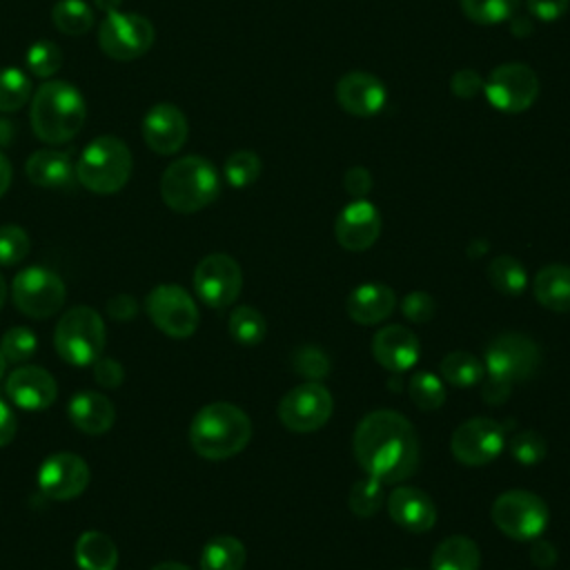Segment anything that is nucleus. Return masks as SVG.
Wrapping results in <instances>:
<instances>
[{
    "label": "nucleus",
    "instance_id": "f257e3e1",
    "mask_svg": "<svg viewBox=\"0 0 570 570\" xmlns=\"http://www.w3.org/2000/svg\"><path fill=\"white\" fill-rule=\"evenodd\" d=\"M352 445L361 470L383 485L410 479L419 465L416 432L394 410L365 414L354 430Z\"/></svg>",
    "mask_w": 570,
    "mask_h": 570
},
{
    "label": "nucleus",
    "instance_id": "f03ea898",
    "mask_svg": "<svg viewBox=\"0 0 570 570\" xmlns=\"http://www.w3.org/2000/svg\"><path fill=\"white\" fill-rule=\"evenodd\" d=\"M33 134L49 145H62L78 136L87 120V102L82 94L65 80L42 82L29 111Z\"/></svg>",
    "mask_w": 570,
    "mask_h": 570
},
{
    "label": "nucleus",
    "instance_id": "7ed1b4c3",
    "mask_svg": "<svg viewBox=\"0 0 570 570\" xmlns=\"http://www.w3.org/2000/svg\"><path fill=\"white\" fill-rule=\"evenodd\" d=\"M252 439L249 416L225 401L200 407L189 425V443L203 459L220 461L238 454Z\"/></svg>",
    "mask_w": 570,
    "mask_h": 570
},
{
    "label": "nucleus",
    "instance_id": "20e7f679",
    "mask_svg": "<svg viewBox=\"0 0 570 570\" xmlns=\"http://www.w3.org/2000/svg\"><path fill=\"white\" fill-rule=\"evenodd\" d=\"M220 178L216 167L203 156H183L174 160L160 178L165 205L178 214H194L216 200Z\"/></svg>",
    "mask_w": 570,
    "mask_h": 570
},
{
    "label": "nucleus",
    "instance_id": "39448f33",
    "mask_svg": "<svg viewBox=\"0 0 570 570\" xmlns=\"http://www.w3.org/2000/svg\"><path fill=\"white\" fill-rule=\"evenodd\" d=\"M131 174V149L116 136L94 138L76 163V180L94 194L120 191Z\"/></svg>",
    "mask_w": 570,
    "mask_h": 570
},
{
    "label": "nucleus",
    "instance_id": "423d86ee",
    "mask_svg": "<svg viewBox=\"0 0 570 570\" xmlns=\"http://www.w3.org/2000/svg\"><path fill=\"white\" fill-rule=\"evenodd\" d=\"M105 323L102 316L87 305L71 307L56 325L53 343L60 358L76 367L94 365L105 347Z\"/></svg>",
    "mask_w": 570,
    "mask_h": 570
},
{
    "label": "nucleus",
    "instance_id": "0eeeda50",
    "mask_svg": "<svg viewBox=\"0 0 570 570\" xmlns=\"http://www.w3.org/2000/svg\"><path fill=\"white\" fill-rule=\"evenodd\" d=\"M541 363L539 345L521 332H503L494 336L483 356V367L488 376L505 381L510 385L528 381Z\"/></svg>",
    "mask_w": 570,
    "mask_h": 570
},
{
    "label": "nucleus",
    "instance_id": "6e6552de",
    "mask_svg": "<svg viewBox=\"0 0 570 570\" xmlns=\"http://www.w3.org/2000/svg\"><path fill=\"white\" fill-rule=\"evenodd\" d=\"M494 525L514 541H534L548 525V505L528 490H508L492 503Z\"/></svg>",
    "mask_w": 570,
    "mask_h": 570
},
{
    "label": "nucleus",
    "instance_id": "1a4fd4ad",
    "mask_svg": "<svg viewBox=\"0 0 570 570\" xmlns=\"http://www.w3.org/2000/svg\"><path fill=\"white\" fill-rule=\"evenodd\" d=\"M154 24L129 11L105 13V20L98 29V45L107 58L114 60H136L149 51L154 45Z\"/></svg>",
    "mask_w": 570,
    "mask_h": 570
},
{
    "label": "nucleus",
    "instance_id": "9d476101",
    "mask_svg": "<svg viewBox=\"0 0 570 570\" xmlns=\"http://www.w3.org/2000/svg\"><path fill=\"white\" fill-rule=\"evenodd\" d=\"M488 102L503 114H519L534 105L539 96V78L523 62L499 65L483 85Z\"/></svg>",
    "mask_w": 570,
    "mask_h": 570
},
{
    "label": "nucleus",
    "instance_id": "9b49d317",
    "mask_svg": "<svg viewBox=\"0 0 570 570\" xmlns=\"http://www.w3.org/2000/svg\"><path fill=\"white\" fill-rule=\"evenodd\" d=\"M334 410L330 390L318 381H305L292 387L278 403L281 423L298 434L323 428Z\"/></svg>",
    "mask_w": 570,
    "mask_h": 570
},
{
    "label": "nucleus",
    "instance_id": "f8f14e48",
    "mask_svg": "<svg viewBox=\"0 0 570 570\" xmlns=\"http://www.w3.org/2000/svg\"><path fill=\"white\" fill-rule=\"evenodd\" d=\"M16 307L31 318H49L65 303V283L47 267H27L11 283Z\"/></svg>",
    "mask_w": 570,
    "mask_h": 570
},
{
    "label": "nucleus",
    "instance_id": "ddd939ff",
    "mask_svg": "<svg viewBox=\"0 0 570 570\" xmlns=\"http://www.w3.org/2000/svg\"><path fill=\"white\" fill-rule=\"evenodd\" d=\"M151 323L174 338H187L198 327V307L178 285H158L145 301Z\"/></svg>",
    "mask_w": 570,
    "mask_h": 570
},
{
    "label": "nucleus",
    "instance_id": "4468645a",
    "mask_svg": "<svg viewBox=\"0 0 570 570\" xmlns=\"http://www.w3.org/2000/svg\"><path fill=\"white\" fill-rule=\"evenodd\" d=\"M243 287L240 265L227 254H209L194 269V289L198 298L216 309L232 305Z\"/></svg>",
    "mask_w": 570,
    "mask_h": 570
},
{
    "label": "nucleus",
    "instance_id": "2eb2a0df",
    "mask_svg": "<svg viewBox=\"0 0 570 570\" xmlns=\"http://www.w3.org/2000/svg\"><path fill=\"white\" fill-rule=\"evenodd\" d=\"M505 448L503 428L485 416L461 423L450 439V450L463 465H485L494 461Z\"/></svg>",
    "mask_w": 570,
    "mask_h": 570
},
{
    "label": "nucleus",
    "instance_id": "dca6fc26",
    "mask_svg": "<svg viewBox=\"0 0 570 570\" xmlns=\"http://www.w3.org/2000/svg\"><path fill=\"white\" fill-rule=\"evenodd\" d=\"M89 483V465L73 452L51 454L38 472L40 490L53 501H67L78 494Z\"/></svg>",
    "mask_w": 570,
    "mask_h": 570
},
{
    "label": "nucleus",
    "instance_id": "f3484780",
    "mask_svg": "<svg viewBox=\"0 0 570 570\" xmlns=\"http://www.w3.org/2000/svg\"><path fill=\"white\" fill-rule=\"evenodd\" d=\"M140 131L151 151L171 156L185 145L189 125L185 114L176 105L158 102L145 114Z\"/></svg>",
    "mask_w": 570,
    "mask_h": 570
},
{
    "label": "nucleus",
    "instance_id": "a211bd4d",
    "mask_svg": "<svg viewBox=\"0 0 570 570\" xmlns=\"http://www.w3.org/2000/svg\"><path fill=\"white\" fill-rule=\"evenodd\" d=\"M381 227L383 223L379 209L370 200L356 198L341 209L334 223V234L341 247L350 252H363L376 243Z\"/></svg>",
    "mask_w": 570,
    "mask_h": 570
},
{
    "label": "nucleus",
    "instance_id": "6ab92c4d",
    "mask_svg": "<svg viewBox=\"0 0 570 570\" xmlns=\"http://www.w3.org/2000/svg\"><path fill=\"white\" fill-rule=\"evenodd\" d=\"M336 100L343 111L367 118L385 107L387 91L385 85L367 71H350L336 82Z\"/></svg>",
    "mask_w": 570,
    "mask_h": 570
},
{
    "label": "nucleus",
    "instance_id": "aec40b11",
    "mask_svg": "<svg viewBox=\"0 0 570 570\" xmlns=\"http://www.w3.org/2000/svg\"><path fill=\"white\" fill-rule=\"evenodd\" d=\"M372 354L379 365L401 374L416 365L421 356V343L412 330L403 325H387L374 334Z\"/></svg>",
    "mask_w": 570,
    "mask_h": 570
},
{
    "label": "nucleus",
    "instance_id": "412c9836",
    "mask_svg": "<svg viewBox=\"0 0 570 570\" xmlns=\"http://www.w3.org/2000/svg\"><path fill=\"white\" fill-rule=\"evenodd\" d=\"M56 379L38 365L16 367L7 379V396L22 410H45L56 401Z\"/></svg>",
    "mask_w": 570,
    "mask_h": 570
},
{
    "label": "nucleus",
    "instance_id": "4be33fe9",
    "mask_svg": "<svg viewBox=\"0 0 570 570\" xmlns=\"http://www.w3.org/2000/svg\"><path fill=\"white\" fill-rule=\"evenodd\" d=\"M387 512L396 525L410 532H428L436 523V508L432 499L410 485H401L392 490L387 497Z\"/></svg>",
    "mask_w": 570,
    "mask_h": 570
},
{
    "label": "nucleus",
    "instance_id": "5701e85b",
    "mask_svg": "<svg viewBox=\"0 0 570 570\" xmlns=\"http://www.w3.org/2000/svg\"><path fill=\"white\" fill-rule=\"evenodd\" d=\"M396 307V294L383 283H365L352 289L345 301L347 316L358 325H376Z\"/></svg>",
    "mask_w": 570,
    "mask_h": 570
},
{
    "label": "nucleus",
    "instance_id": "b1692460",
    "mask_svg": "<svg viewBox=\"0 0 570 570\" xmlns=\"http://www.w3.org/2000/svg\"><path fill=\"white\" fill-rule=\"evenodd\" d=\"M27 178L45 189H62L76 180L71 156L60 149H38L27 158Z\"/></svg>",
    "mask_w": 570,
    "mask_h": 570
},
{
    "label": "nucleus",
    "instance_id": "393cba45",
    "mask_svg": "<svg viewBox=\"0 0 570 570\" xmlns=\"http://www.w3.org/2000/svg\"><path fill=\"white\" fill-rule=\"evenodd\" d=\"M67 412H69V419L71 423L85 432V434H105L111 425H114V419H116V410L111 405V401L100 394V392H78L69 405H67Z\"/></svg>",
    "mask_w": 570,
    "mask_h": 570
},
{
    "label": "nucleus",
    "instance_id": "a878e982",
    "mask_svg": "<svg viewBox=\"0 0 570 570\" xmlns=\"http://www.w3.org/2000/svg\"><path fill=\"white\" fill-rule=\"evenodd\" d=\"M534 298L550 312H570V265H548L537 272Z\"/></svg>",
    "mask_w": 570,
    "mask_h": 570
},
{
    "label": "nucleus",
    "instance_id": "bb28decb",
    "mask_svg": "<svg viewBox=\"0 0 570 570\" xmlns=\"http://www.w3.org/2000/svg\"><path fill=\"white\" fill-rule=\"evenodd\" d=\"M76 563L80 570H116L118 548L105 532H82L73 548Z\"/></svg>",
    "mask_w": 570,
    "mask_h": 570
},
{
    "label": "nucleus",
    "instance_id": "cd10ccee",
    "mask_svg": "<svg viewBox=\"0 0 570 570\" xmlns=\"http://www.w3.org/2000/svg\"><path fill=\"white\" fill-rule=\"evenodd\" d=\"M481 552L470 537L452 534L432 552V570H479Z\"/></svg>",
    "mask_w": 570,
    "mask_h": 570
},
{
    "label": "nucleus",
    "instance_id": "c85d7f7f",
    "mask_svg": "<svg viewBox=\"0 0 570 570\" xmlns=\"http://www.w3.org/2000/svg\"><path fill=\"white\" fill-rule=\"evenodd\" d=\"M247 559L245 546L229 534L214 537L200 552V570H243Z\"/></svg>",
    "mask_w": 570,
    "mask_h": 570
},
{
    "label": "nucleus",
    "instance_id": "c756f323",
    "mask_svg": "<svg viewBox=\"0 0 570 570\" xmlns=\"http://www.w3.org/2000/svg\"><path fill=\"white\" fill-rule=\"evenodd\" d=\"M441 376L454 387H472L483 381L485 367L474 354L456 350L443 356L441 361Z\"/></svg>",
    "mask_w": 570,
    "mask_h": 570
},
{
    "label": "nucleus",
    "instance_id": "7c9ffc66",
    "mask_svg": "<svg viewBox=\"0 0 570 570\" xmlns=\"http://www.w3.org/2000/svg\"><path fill=\"white\" fill-rule=\"evenodd\" d=\"M492 287L505 296H519L528 285V272L514 256H497L488 265Z\"/></svg>",
    "mask_w": 570,
    "mask_h": 570
},
{
    "label": "nucleus",
    "instance_id": "2f4dec72",
    "mask_svg": "<svg viewBox=\"0 0 570 570\" xmlns=\"http://www.w3.org/2000/svg\"><path fill=\"white\" fill-rule=\"evenodd\" d=\"M51 22L67 36H82L94 24V11L85 0H58L51 9Z\"/></svg>",
    "mask_w": 570,
    "mask_h": 570
},
{
    "label": "nucleus",
    "instance_id": "473e14b6",
    "mask_svg": "<svg viewBox=\"0 0 570 570\" xmlns=\"http://www.w3.org/2000/svg\"><path fill=\"white\" fill-rule=\"evenodd\" d=\"M267 323L256 307L240 305L229 314V334L240 345H258L265 338Z\"/></svg>",
    "mask_w": 570,
    "mask_h": 570
},
{
    "label": "nucleus",
    "instance_id": "72a5a7b5",
    "mask_svg": "<svg viewBox=\"0 0 570 570\" xmlns=\"http://www.w3.org/2000/svg\"><path fill=\"white\" fill-rule=\"evenodd\" d=\"M31 98V78L18 67L0 69V111H18Z\"/></svg>",
    "mask_w": 570,
    "mask_h": 570
},
{
    "label": "nucleus",
    "instance_id": "f704fd0d",
    "mask_svg": "<svg viewBox=\"0 0 570 570\" xmlns=\"http://www.w3.org/2000/svg\"><path fill=\"white\" fill-rule=\"evenodd\" d=\"M521 0H461L463 13L479 24H499L514 16Z\"/></svg>",
    "mask_w": 570,
    "mask_h": 570
},
{
    "label": "nucleus",
    "instance_id": "c9c22d12",
    "mask_svg": "<svg viewBox=\"0 0 570 570\" xmlns=\"http://www.w3.org/2000/svg\"><path fill=\"white\" fill-rule=\"evenodd\" d=\"M407 392H410V399L414 401V405L425 412L439 410L445 403V387H443L441 379L432 372L414 374Z\"/></svg>",
    "mask_w": 570,
    "mask_h": 570
},
{
    "label": "nucleus",
    "instance_id": "e433bc0d",
    "mask_svg": "<svg viewBox=\"0 0 570 570\" xmlns=\"http://www.w3.org/2000/svg\"><path fill=\"white\" fill-rule=\"evenodd\" d=\"M347 505L356 517H374L383 505V483L372 476L358 479L347 494Z\"/></svg>",
    "mask_w": 570,
    "mask_h": 570
},
{
    "label": "nucleus",
    "instance_id": "4c0bfd02",
    "mask_svg": "<svg viewBox=\"0 0 570 570\" xmlns=\"http://www.w3.org/2000/svg\"><path fill=\"white\" fill-rule=\"evenodd\" d=\"M292 370L307 381H321L325 374H330L332 363L330 356L318 345H301L289 356Z\"/></svg>",
    "mask_w": 570,
    "mask_h": 570
},
{
    "label": "nucleus",
    "instance_id": "58836bf2",
    "mask_svg": "<svg viewBox=\"0 0 570 570\" xmlns=\"http://www.w3.org/2000/svg\"><path fill=\"white\" fill-rule=\"evenodd\" d=\"M62 67V51L51 40H38L27 49V69L36 78H49Z\"/></svg>",
    "mask_w": 570,
    "mask_h": 570
},
{
    "label": "nucleus",
    "instance_id": "ea45409f",
    "mask_svg": "<svg viewBox=\"0 0 570 570\" xmlns=\"http://www.w3.org/2000/svg\"><path fill=\"white\" fill-rule=\"evenodd\" d=\"M261 176V158L249 151V149H240L234 151L227 160H225V178L232 187H247L252 185L256 178Z\"/></svg>",
    "mask_w": 570,
    "mask_h": 570
},
{
    "label": "nucleus",
    "instance_id": "a19ab883",
    "mask_svg": "<svg viewBox=\"0 0 570 570\" xmlns=\"http://www.w3.org/2000/svg\"><path fill=\"white\" fill-rule=\"evenodd\" d=\"M36 350H38V338L29 327H11L2 334L0 352L9 363H20L31 358Z\"/></svg>",
    "mask_w": 570,
    "mask_h": 570
},
{
    "label": "nucleus",
    "instance_id": "79ce46f5",
    "mask_svg": "<svg viewBox=\"0 0 570 570\" xmlns=\"http://www.w3.org/2000/svg\"><path fill=\"white\" fill-rule=\"evenodd\" d=\"M508 450L521 465H534L546 456L548 445L537 430H523L508 441Z\"/></svg>",
    "mask_w": 570,
    "mask_h": 570
},
{
    "label": "nucleus",
    "instance_id": "37998d69",
    "mask_svg": "<svg viewBox=\"0 0 570 570\" xmlns=\"http://www.w3.org/2000/svg\"><path fill=\"white\" fill-rule=\"evenodd\" d=\"M31 240L18 225L0 227V265H16L29 254Z\"/></svg>",
    "mask_w": 570,
    "mask_h": 570
},
{
    "label": "nucleus",
    "instance_id": "c03bdc74",
    "mask_svg": "<svg viewBox=\"0 0 570 570\" xmlns=\"http://www.w3.org/2000/svg\"><path fill=\"white\" fill-rule=\"evenodd\" d=\"M401 309H403V316L407 321L428 323L436 312V303L428 292H410L401 301Z\"/></svg>",
    "mask_w": 570,
    "mask_h": 570
},
{
    "label": "nucleus",
    "instance_id": "a18cd8bd",
    "mask_svg": "<svg viewBox=\"0 0 570 570\" xmlns=\"http://www.w3.org/2000/svg\"><path fill=\"white\" fill-rule=\"evenodd\" d=\"M483 78L474 69H461L450 80L452 94L459 98H474L479 91H483Z\"/></svg>",
    "mask_w": 570,
    "mask_h": 570
},
{
    "label": "nucleus",
    "instance_id": "49530a36",
    "mask_svg": "<svg viewBox=\"0 0 570 570\" xmlns=\"http://www.w3.org/2000/svg\"><path fill=\"white\" fill-rule=\"evenodd\" d=\"M525 4L532 18L543 22H554L566 16L570 0H525Z\"/></svg>",
    "mask_w": 570,
    "mask_h": 570
},
{
    "label": "nucleus",
    "instance_id": "de8ad7c7",
    "mask_svg": "<svg viewBox=\"0 0 570 570\" xmlns=\"http://www.w3.org/2000/svg\"><path fill=\"white\" fill-rule=\"evenodd\" d=\"M94 379L105 387H118L125 379V370L116 358H98L94 363Z\"/></svg>",
    "mask_w": 570,
    "mask_h": 570
},
{
    "label": "nucleus",
    "instance_id": "09e8293b",
    "mask_svg": "<svg viewBox=\"0 0 570 570\" xmlns=\"http://www.w3.org/2000/svg\"><path fill=\"white\" fill-rule=\"evenodd\" d=\"M343 185L354 198H365L372 189V174L365 167H352L345 171Z\"/></svg>",
    "mask_w": 570,
    "mask_h": 570
},
{
    "label": "nucleus",
    "instance_id": "8fccbe9b",
    "mask_svg": "<svg viewBox=\"0 0 570 570\" xmlns=\"http://www.w3.org/2000/svg\"><path fill=\"white\" fill-rule=\"evenodd\" d=\"M138 312V303L131 294H116L107 301V314L116 321H129Z\"/></svg>",
    "mask_w": 570,
    "mask_h": 570
},
{
    "label": "nucleus",
    "instance_id": "3c124183",
    "mask_svg": "<svg viewBox=\"0 0 570 570\" xmlns=\"http://www.w3.org/2000/svg\"><path fill=\"white\" fill-rule=\"evenodd\" d=\"M510 392H512V385L505 383V381H499V379H492V376L481 381V396L490 405H501L503 401H508Z\"/></svg>",
    "mask_w": 570,
    "mask_h": 570
},
{
    "label": "nucleus",
    "instance_id": "603ef678",
    "mask_svg": "<svg viewBox=\"0 0 570 570\" xmlns=\"http://www.w3.org/2000/svg\"><path fill=\"white\" fill-rule=\"evenodd\" d=\"M530 559L534 566L539 568H552L557 561V548L550 541H541L539 537L534 539L532 548H530Z\"/></svg>",
    "mask_w": 570,
    "mask_h": 570
},
{
    "label": "nucleus",
    "instance_id": "864d4df0",
    "mask_svg": "<svg viewBox=\"0 0 570 570\" xmlns=\"http://www.w3.org/2000/svg\"><path fill=\"white\" fill-rule=\"evenodd\" d=\"M16 430H18V421L11 412V407L0 399V448H4L7 443L13 441Z\"/></svg>",
    "mask_w": 570,
    "mask_h": 570
},
{
    "label": "nucleus",
    "instance_id": "5fc2aeb1",
    "mask_svg": "<svg viewBox=\"0 0 570 570\" xmlns=\"http://www.w3.org/2000/svg\"><path fill=\"white\" fill-rule=\"evenodd\" d=\"M11 185V163L9 158L0 151V196H4V191Z\"/></svg>",
    "mask_w": 570,
    "mask_h": 570
},
{
    "label": "nucleus",
    "instance_id": "6e6d98bb",
    "mask_svg": "<svg viewBox=\"0 0 570 570\" xmlns=\"http://www.w3.org/2000/svg\"><path fill=\"white\" fill-rule=\"evenodd\" d=\"M11 134H13L11 122L9 120H0V145H9Z\"/></svg>",
    "mask_w": 570,
    "mask_h": 570
},
{
    "label": "nucleus",
    "instance_id": "4d7b16f0",
    "mask_svg": "<svg viewBox=\"0 0 570 570\" xmlns=\"http://www.w3.org/2000/svg\"><path fill=\"white\" fill-rule=\"evenodd\" d=\"M94 2H96V7H98L100 11L111 13V11H118V7H120L122 0H94Z\"/></svg>",
    "mask_w": 570,
    "mask_h": 570
},
{
    "label": "nucleus",
    "instance_id": "13d9d810",
    "mask_svg": "<svg viewBox=\"0 0 570 570\" xmlns=\"http://www.w3.org/2000/svg\"><path fill=\"white\" fill-rule=\"evenodd\" d=\"M151 570H189V568H187V566H183V563H176V561H165V563L154 566Z\"/></svg>",
    "mask_w": 570,
    "mask_h": 570
},
{
    "label": "nucleus",
    "instance_id": "bf43d9fd",
    "mask_svg": "<svg viewBox=\"0 0 570 570\" xmlns=\"http://www.w3.org/2000/svg\"><path fill=\"white\" fill-rule=\"evenodd\" d=\"M4 296H7V285H4V278L0 276V307L4 303Z\"/></svg>",
    "mask_w": 570,
    "mask_h": 570
},
{
    "label": "nucleus",
    "instance_id": "052dcab7",
    "mask_svg": "<svg viewBox=\"0 0 570 570\" xmlns=\"http://www.w3.org/2000/svg\"><path fill=\"white\" fill-rule=\"evenodd\" d=\"M4 365H7V358H4L2 352H0V379H2V374H4Z\"/></svg>",
    "mask_w": 570,
    "mask_h": 570
}]
</instances>
